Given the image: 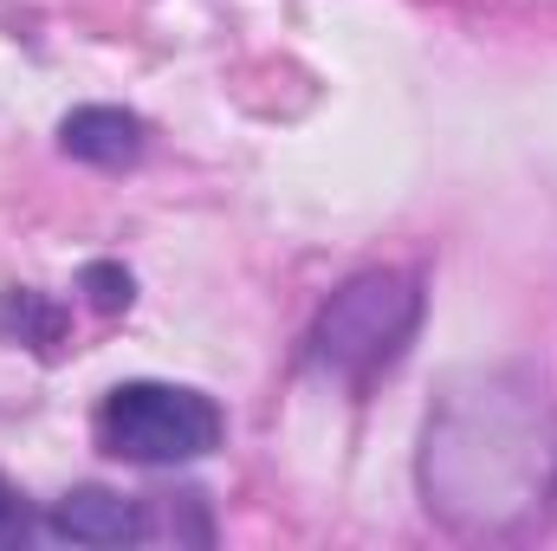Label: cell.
I'll return each mask as SVG.
<instances>
[{"instance_id": "1", "label": "cell", "mask_w": 557, "mask_h": 551, "mask_svg": "<svg viewBox=\"0 0 557 551\" xmlns=\"http://www.w3.org/2000/svg\"><path fill=\"white\" fill-rule=\"evenodd\" d=\"M421 292L403 273H363L344 292H331V305L311 325V357L344 377V383H370L376 370H389L403 357V344L416 338Z\"/></svg>"}, {"instance_id": "6", "label": "cell", "mask_w": 557, "mask_h": 551, "mask_svg": "<svg viewBox=\"0 0 557 551\" xmlns=\"http://www.w3.org/2000/svg\"><path fill=\"white\" fill-rule=\"evenodd\" d=\"M78 285L91 292L98 311H124V305H131V273H124V267H85Z\"/></svg>"}, {"instance_id": "3", "label": "cell", "mask_w": 557, "mask_h": 551, "mask_svg": "<svg viewBox=\"0 0 557 551\" xmlns=\"http://www.w3.org/2000/svg\"><path fill=\"white\" fill-rule=\"evenodd\" d=\"M59 143H65V156H78V162L124 169V162H137L143 156V124L131 118V111L85 105V111H72V118L59 124Z\"/></svg>"}, {"instance_id": "5", "label": "cell", "mask_w": 557, "mask_h": 551, "mask_svg": "<svg viewBox=\"0 0 557 551\" xmlns=\"http://www.w3.org/2000/svg\"><path fill=\"white\" fill-rule=\"evenodd\" d=\"M0 325H7L20 344H39V351H52V338H59V311H52L39 292H7Z\"/></svg>"}, {"instance_id": "4", "label": "cell", "mask_w": 557, "mask_h": 551, "mask_svg": "<svg viewBox=\"0 0 557 551\" xmlns=\"http://www.w3.org/2000/svg\"><path fill=\"white\" fill-rule=\"evenodd\" d=\"M52 532L72 546H124V539H137V506L104 487H78L52 506Z\"/></svg>"}, {"instance_id": "2", "label": "cell", "mask_w": 557, "mask_h": 551, "mask_svg": "<svg viewBox=\"0 0 557 551\" xmlns=\"http://www.w3.org/2000/svg\"><path fill=\"white\" fill-rule=\"evenodd\" d=\"M98 448L137 467H175L221 448V409L182 383H117L98 403Z\"/></svg>"}, {"instance_id": "7", "label": "cell", "mask_w": 557, "mask_h": 551, "mask_svg": "<svg viewBox=\"0 0 557 551\" xmlns=\"http://www.w3.org/2000/svg\"><path fill=\"white\" fill-rule=\"evenodd\" d=\"M7 519H13V487L0 480V532H7Z\"/></svg>"}]
</instances>
